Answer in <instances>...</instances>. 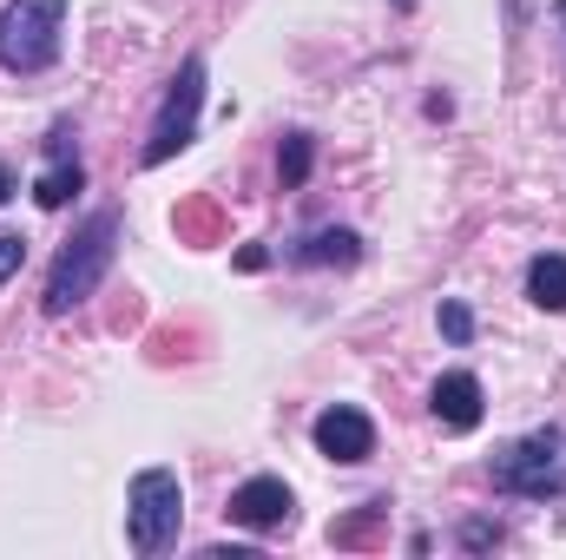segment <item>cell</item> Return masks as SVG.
I'll return each instance as SVG.
<instances>
[{"label": "cell", "instance_id": "cell-1", "mask_svg": "<svg viewBox=\"0 0 566 560\" xmlns=\"http://www.w3.org/2000/svg\"><path fill=\"white\" fill-rule=\"evenodd\" d=\"M113 251H119V211L106 205V211H93L73 238H66V251L53 258V271H46V317H66V310H80L99 283H106V271H113Z\"/></svg>", "mask_w": 566, "mask_h": 560}, {"label": "cell", "instance_id": "cell-2", "mask_svg": "<svg viewBox=\"0 0 566 560\" xmlns=\"http://www.w3.org/2000/svg\"><path fill=\"white\" fill-rule=\"evenodd\" d=\"M66 0H7L0 13V66L7 73H46L60 60Z\"/></svg>", "mask_w": 566, "mask_h": 560}, {"label": "cell", "instance_id": "cell-3", "mask_svg": "<svg viewBox=\"0 0 566 560\" xmlns=\"http://www.w3.org/2000/svg\"><path fill=\"white\" fill-rule=\"evenodd\" d=\"M178 521H185V488L171 468H139L126 488V535L139 554H165L178 548Z\"/></svg>", "mask_w": 566, "mask_h": 560}, {"label": "cell", "instance_id": "cell-4", "mask_svg": "<svg viewBox=\"0 0 566 560\" xmlns=\"http://www.w3.org/2000/svg\"><path fill=\"white\" fill-rule=\"evenodd\" d=\"M494 488H501V495H527V501L560 495L566 488V435L560 428H534V435H521L514 448H501Z\"/></svg>", "mask_w": 566, "mask_h": 560}, {"label": "cell", "instance_id": "cell-5", "mask_svg": "<svg viewBox=\"0 0 566 560\" xmlns=\"http://www.w3.org/2000/svg\"><path fill=\"white\" fill-rule=\"evenodd\" d=\"M198 106H205V60L191 53L185 66H178V80L165 86V106H158V120H151V139H145V165H165L171 152H185V145L198 139Z\"/></svg>", "mask_w": 566, "mask_h": 560}, {"label": "cell", "instance_id": "cell-6", "mask_svg": "<svg viewBox=\"0 0 566 560\" xmlns=\"http://www.w3.org/2000/svg\"><path fill=\"white\" fill-rule=\"evenodd\" d=\"M310 435H316V448L329 462H369L376 455V422L363 409H349V403H329L323 416L310 422Z\"/></svg>", "mask_w": 566, "mask_h": 560}, {"label": "cell", "instance_id": "cell-7", "mask_svg": "<svg viewBox=\"0 0 566 560\" xmlns=\"http://www.w3.org/2000/svg\"><path fill=\"white\" fill-rule=\"evenodd\" d=\"M290 508H296V501H290V488H283L277 475H251V481L231 495V508H224V515H231L238 528H251V535H271V528L290 521Z\"/></svg>", "mask_w": 566, "mask_h": 560}, {"label": "cell", "instance_id": "cell-8", "mask_svg": "<svg viewBox=\"0 0 566 560\" xmlns=\"http://www.w3.org/2000/svg\"><path fill=\"white\" fill-rule=\"evenodd\" d=\"M428 409H434V422H441V428H454V435L481 428V409H488V396H481V376H468V370H448V376L434 383Z\"/></svg>", "mask_w": 566, "mask_h": 560}, {"label": "cell", "instance_id": "cell-9", "mask_svg": "<svg viewBox=\"0 0 566 560\" xmlns=\"http://www.w3.org/2000/svg\"><path fill=\"white\" fill-rule=\"evenodd\" d=\"M527 297H534L541 310H554V317L566 310V258L560 251H541V258L527 265Z\"/></svg>", "mask_w": 566, "mask_h": 560}, {"label": "cell", "instance_id": "cell-10", "mask_svg": "<svg viewBox=\"0 0 566 560\" xmlns=\"http://www.w3.org/2000/svg\"><path fill=\"white\" fill-rule=\"evenodd\" d=\"M80 185H86V172H80V158H73V152H60V158H53V165H46V172L33 178V198H40L46 211H60V205H66V198L80 191Z\"/></svg>", "mask_w": 566, "mask_h": 560}, {"label": "cell", "instance_id": "cell-11", "mask_svg": "<svg viewBox=\"0 0 566 560\" xmlns=\"http://www.w3.org/2000/svg\"><path fill=\"white\" fill-rule=\"evenodd\" d=\"M296 258H303V265H356V258H363V238L336 225V231H316Z\"/></svg>", "mask_w": 566, "mask_h": 560}, {"label": "cell", "instance_id": "cell-12", "mask_svg": "<svg viewBox=\"0 0 566 560\" xmlns=\"http://www.w3.org/2000/svg\"><path fill=\"white\" fill-rule=\"evenodd\" d=\"M310 165H316V145H310V133H290L277 152V178H283V191H296L303 178H310Z\"/></svg>", "mask_w": 566, "mask_h": 560}, {"label": "cell", "instance_id": "cell-13", "mask_svg": "<svg viewBox=\"0 0 566 560\" xmlns=\"http://www.w3.org/2000/svg\"><path fill=\"white\" fill-rule=\"evenodd\" d=\"M382 515H389V501H363V515H356V521H336V528H329V541H336V548H363V541L376 535V521H382Z\"/></svg>", "mask_w": 566, "mask_h": 560}, {"label": "cell", "instance_id": "cell-14", "mask_svg": "<svg viewBox=\"0 0 566 560\" xmlns=\"http://www.w3.org/2000/svg\"><path fill=\"white\" fill-rule=\"evenodd\" d=\"M441 336H448V343H468V336H474V310L448 297V303H441Z\"/></svg>", "mask_w": 566, "mask_h": 560}, {"label": "cell", "instance_id": "cell-15", "mask_svg": "<svg viewBox=\"0 0 566 560\" xmlns=\"http://www.w3.org/2000/svg\"><path fill=\"white\" fill-rule=\"evenodd\" d=\"M20 265H27V238H20V231H0V283L13 278Z\"/></svg>", "mask_w": 566, "mask_h": 560}, {"label": "cell", "instance_id": "cell-16", "mask_svg": "<svg viewBox=\"0 0 566 560\" xmlns=\"http://www.w3.org/2000/svg\"><path fill=\"white\" fill-rule=\"evenodd\" d=\"M501 541V521H468L461 528V548H494Z\"/></svg>", "mask_w": 566, "mask_h": 560}, {"label": "cell", "instance_id": "cell-17", "mask_svg": "<svg viewBox=\"0 0 566 560\" xmlns=\"http://www.w3.org/2000/svg\"><path fill=\"white\" fill-rule=\"evenodd\" d=\"M238 265H244V271H264V265H271V251H264V245H244V251H238Z\"/></svg>", "mask_w": 566, "mask_h": 560}, {"label": "cell", "instance_id": "cell-18", "mask_svg": "<svg viewBox=\"0 0 566 560\" xmlns=\"http://www.w3.org/2000/svg\"><path fill=\"white\" fill-rule=\"evenodd\" d=\"M7 191H13V172H7V165H0V205H7Z\"/></svg>", "mask_w": 566, "mask_h": 560}, {"label": "cell", "instance_id": "cell-19", "mask_svg": "<svg viewBox=\"0 0 566 560\" xmlns=\"http://www.w3.org/2000/svg\"><path fill=\"white\" fill-rule=\"evenodd\" d=\"M402 7H409V0H402Z\"/></svg>", "mask_w": 566, "mask_h": 560}]
</instances>
